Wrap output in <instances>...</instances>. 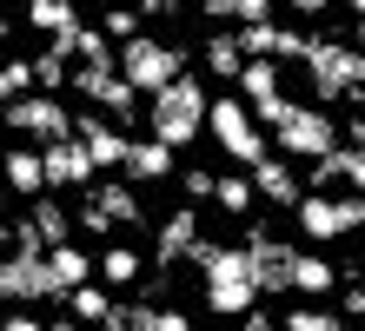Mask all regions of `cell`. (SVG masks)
<instances>
[{
	"mask_svg": "<svg viewBox=\"0 0 365 331\" xmlns=\"http://www.w3.org/2000/svg\"><path fill=\"white\" fill-rule=\"evenodd\" d=\"M200 278H206V312L212 318H252L259 312V272H252V252L246 246H200Z\"/></svg>",
	"mask_w": 365,
	"mask_h": 331,
	"instance_id": "1",
	"label": "cell"
},
{
	"mask_svg": "<svg viewBox=\"0 0 365 331\" xmlns=\"http://www.w3.org/2000/svg\"><path fill=\"white\" fill-rule=\"evenodd\" d=\"M206 113H212V93H206V80L200 73H180L166 93L146 100V140H160V146H192L206 132Z\"/></svg>",
	"mask_w": 365,
	"mask_h": 331,
	"instance_id": "2",
	"label": "cell"
},
{
	"mask_svg": "<svg viewBox=\"0 0 365 331\" xmlns=\"http://www.w3.org/2000/svg\"><path fill=\"white\" fill-rule=\"evenodd\" d=\"M306 80H312V106L365 100V53L346 47V40H312L306 47Z\"/></svg>",
	"mask_w": 365,
	"mask_h": 331,
	"instance_id": "3",
	"label": "cell"
},
{
	"mask_svg": "<svg viewBox=\"0 0 365 331\" xmlns=\"http://www.w3.org/2000/svg\"><path fill=\"white\" fill-rule=\"evenodd\" d=\"M206 132H212V146H220L232 166H246V172L266 159V126H259V113H252L240 93H220V100H212Z\"/></svg>",
	"mask_w": 365,
	"mask_h": 331,
	"instance_id": "4",
	"label": "cell"
},
{
	"mask_svg": "<svg viewBox=\"0 0 365 331\" xmlns=\"http://www.w3.org/2000/svg\"><path fill=\"white\" fill-rule=\"evenodd\" d=\"M272 140H279V152H286V159H326V152H339L346 146V132H339V120L326 113V106H286V113H279V126H272Z\"/></svg>",
	"mask_w": 365,
	"mask_h": 331,
	"instance_id": "5",
	"label": "cell"
},
{
	"mask_svg": "<svg viewBox=\"0 0 365 331\" xmlns=\"http://www.w3.org/2000/svg\"><path fill=\"white\" fill-rule=\"evenodd\" d=\"M120 73H126V86L133 93H166L180 73H186V53L173 47V40H160V33H140V40H126L120 47Z\"/></svg>",
	"mask_w": 365,
	"mask_h": 331,
	"instance_id": "6",
	"label": "cell"
},
{
	"mask_svg": "<svg viewBox=\"0 0 365 331\" xmlns=\"http://www.w3.org/2000/svg\"><path fill=\"white\" fill-rule=\"evenodd\" d=\"M73 120L53 93H27V100H14V106H0V126L20 132V140H40V146H53V140H73Z\"/></svg>",
	"mask_w": 365,
	"mask_h": 331,
	"instance_id": "7",
	"label": "cell"
},
{
	"mask_svg": "<svg viewBox=\"0 0 365 331\" xmlns=\"http://www.w3.org/2000/svg\"><path fill=\"white\" fill-rule=\"evenodd\" d=\"M40 298H60L53 292V272H47V252H7L0 258V305L27 312Z\"/></svg>",
	"mask_w": 365,
	"mask_h": 331,
	"instance_id": "8",
	"label": "cell"
},
{
	"mask_svg": "<svg viewBox=\"0 0 365 331\" xmlns=\"http://www.w3.org/2000/svg\"><path fill=\"white\" fill-rule=\"evenodd\" d=\"M246 252H252V272H259V292H266V298L292 292V278H299V246L272 238L266 226H246Z\"/></svg>",
	"mask_w": 365,
	"mask_h": 331,
	"instance_id": "9",
	"label": "cell"
},
{
	"mask_svg": "<svg viewBox=\"0 0 365 331\" xmlns=\"http://www.w3.org/2000/svg\"><path fill=\"white\" fill-rule=\"evenodd\" d=\"M240 100L259 113V126H279V113H286V73H279V60H246L240 73Z\"/></svg>",
	"mask_w": 365,
	"mask_h": 331,
	"instance_id": "10",
	"label": "cell"
},
{
	"mask_svg": "<svg viewBox=\"0 0 365 331\" xmlns=\"http://www.w3.org/2000/svg\"><path fill=\"white\" fill-rule=\"evenodd\" d=\"M73 140L93 152V166H100V172H126V159H133V140H126V126H120V120L80 113V120H73Z\"/></svg>",
	"mask_w": 365,
	"mask_h": 331,
	"instance_id": "11",
	"label": "cell"
},
{
	"mask_svg": "<svg viewBox=\"0 0 365 331\" xmlns=\"http://www.w3.org/2000/svg\"><path fill=\"white\" fill-rule=\"evenodd\" d=\"M292 219H299V232H306L312 246H332V238H346V232H352V219H346V192H306Z\"/></svg>",
	"mask_w": 365,
	"mask_h": 331,
	"instance_id": "12",
	"label": "cell"
},
{
	"mask_svg": "<svg viewBox=\"0 0 365 331\" xmlns=\"http://www.w3.org/2000/svg\"><path fill=\"white\" fill-rule=\"evenodd\" d=\"M40 159H47V186L53 192H87L93 186V152L80 146V140H53V146H40Z\"/></svg>",
	"mask_w": 365,
	"mask_h": 331,
	"instance_id": "13",
	"label": "cell"
},
{
	"mask_svg": "<svg viewBox=\"0 0 365 331\" xmlns=\"http://www.w3.org/2000/svg\"><path fill=\"white\" fill-rule=\"evenodd\" d=\"M0 186L20 192V199H47V159L34 146H7L0 152Z\"/></svg>",
	"mask_w": 365,
	"mask_h": 331,
	"instance_id": "14",
	"label": "cell"
},
{
	"mask_svg": "<svg viewBox=\"0 0 365 331\" xmlns=\"http://www.w3.org/2000/svg\"><path fill=\"white\" fill-rule=\"evenodd\" d=\"M200 246H206L200 238V206H180V212L160 219V272L173 258H200Z\"/></svg>",
	"mask_w": 365,
	"mask_h": 331,
	"instance_id": "15",
	"label": "cell"
},
{
	"mask_svg": "<svg viewBox=\"0 0 365 331\" xmlns=\"http://www.w3.org/2000/svg\"><path fill=\"white\" fill-rule=\"evenodd\" d=\"M252 186H259V199H266V206H286V212H299V199H306L299 172L286 166V152H266V159L252 166Z\"/></svg>",
	"mask_w": 365,
	"mask_h": 331,
	"instance_id": "16",
	"label": "cell"
},
{
	"mask_svg": "<svg viewBox=\"0 0 365 331\" xmlns=\"http://www.w3.org/2000/svg\"><path fill=\"white\" fill-rule=\"evenodd\" d=\"M47 272H53V292L67 298V292H80V285L100 278V258H93L87 246H53V252H47Z\"/></svg>",
	"mask_w": 365,
	"mask_h": 331,
	"instance_id": "17",
	"label": "cell"
},
{
	"mask_svg": "<svg viewBox=\"0 0 365 331\" xmlns=\"http://www.w3.org/2000/svg\"><path fill=\"white\" fill-rule=\"evenodd\" d=\"M173 172H180L173 146H160V140H133V159H126V179H133V186H166Z\"/></svg>",
	"mask_w": 365,
	"mask_h": 331,
	"instance_id": "18",
	"label": "cell"
},
{
	"mask_svg": "<svg viewBox=\"0 0 365 331\" xmlns=\"http://www.w3.org/2000/svg\"><path fill=\"white\" fill-rule=\"evenodd\" d=\"M87 199H93V206H100L106 219H113V232H120V226H140V219H146V212H140V186H133V179L87 186Z\"/></svg>",
	"mask_w": 365,
	"mask_h": 331,
	"instance_id": "19",
	"label": "cell"
},
{
	"mask_svg": "<svg viewBox=\"0 0 365 331\" xmlns=\"http://www.w3.org/2000/svg\"><path fill=\"white\" fill-rule=\"evenodd\" d=\"M27 27L34 33H53V47H60V40H73L87 20H80L73 0H27Z\"/></svg>",
	"mask_w": 365,
	"mask_h": 331,
	"instance_id": "20",
	"label": "cell"
},
{
	"mask_svg": "<svg viewBox=\"0 0 365 331\" xmlns=\"http://www.w3.org/2000/svg\"><path fill=\"white\" fill-rule=\"evenodd\" d=\"M339 265L332 258H319V252H299V278H292V292L299 298H326V292H339Z\"/></svg>",
	"mask_w": 365,
	"mask_h": 331,
	"instance_id": "21",
	"label": "cell"
},
{
	"mask_svg": "<svg viewBox=\"0 0 365 331\" xmlns=\"http://www.w3.org/2000/svg\"><path fill=\"white\" fill-rule=\"evenodd\" d=\"M200 60L212 66V80H232V86H240V73H246V53H240V33H206V47H200Z\"/></svg>",
	"mask_w": 365,
	"mask_h": 331,
	"instance_id": "22",
	"label": "cell"
},
{
	"mask_svg": "<svg viewBox=\"0 0 365 331\" xmlns=\"http://www.w3.org/2000/svg\"><path fill=\"white\" fill-rule=\"evenodd\" d=\"M27 219H34V232L47 238V252H53V246H73V212L60 206V199H34Z\"/></svg>",
	"mask_w": 365,
	"mask_h": 331,
	"instance_id": "23",
	"label": "cell"
},
{
	"mask_svg": "<svg viewBox=\"0 0 365 331\" xmlns=\"http://www.w3.org/2000/svg\"><path fill=\"white\" fill-rule=\"evenodd\" d=\"M140 272H146V258H140L133 246H106V252H100V285H106V292L140 285Z\"/></svg>",
	"mask_w": 365,
	"mask_h": 331,
	"instance_id": "24",
	"label": "cell"
},
{
	"mask_svg": "<svg viewBox=\"0 0 365 331\" xmlns=\"http://www.w3.org/2000/svg\"><path fill=\"white\" fill-rule=\"evenodd\" d=\"M67 312H73V325H113L120 305L106 298V285L93 278V285H80V292H67Z\"/></svg>",
	"mask_w": 365,
	"mask_h": 331,
	"instance_id": "25",
	"label": "cell"
},
{
	"mask_svg": "<svg viewBox=\"0 0 365 331\" xmlns=\"http://www.w3.org/2000/svg\"><path fill=\"white\" fill-rule=\"evenodd\" d=\"M252 199H259V186H252V172H220V186H212V206H220V212L246 219V212H252Z\"/></svg>",
	"mask_w": 365,
	"mask_h": 331,
	"instance_id": "26",
	"label": "cell"
},
{
	"mask_svg": "<svg viewBox=\"0 0 365 331\" xmlns=\"http://www.w3.org/2000/svg\"><path fill=\"white\" fill-rule=\"evenodd\" d=\"M206 20H232V27H259V20H272V0H206Z\"/></svg>",
	"mask_w": 365,
	"mask_h": 331,
	"instance_id": "27",
	"label": "cell"
},
{
	"mask_svg": "<svg viewBox=\"0 0 365 331\" xmlns=\"http://www.w3.org/2000/svg\"><path fill=\"white\" fill-rule=\"evenodd\" d=\"M279 325H286V331H352L339 312H326V305H292V312L279 318Z\"/></svg>",
	"mask_w": 365,
	"mask_h": 331,
	"instance_id": "28",
	"label": "cell"
},
{
	"mask_svg": "<svg viewBox=\"0 0 365 331\" xmlns=\"http://www.w3.org/2000/svg\"><path fill=\"white\" fill-rule=\"evenodd\" d=\"M34 80H40V93H53V100H60V86H73V66H67V53H60V47H47V53L34 60Z\"/></svg>",
	"mask_w": 365,
	"mask_h": 331,
	"instance_id": "29",
	"label": "cell"
},
{
	"mask_svg": "<svg viewBox=\"0 0 365 331\" xmlns=\"http://www.w3.org/2000/svg\"><path fill=\"white\" fill-rule=\"evenodd\" d=\"M34 60H7V66H0V106H14V100H27L34 93Z\"/></svg>",
	"mask_w": 365,
	"mask_h": 331,
	"instance_id": "30",
	"label": "cell"
},
{
	"mask_svg": "<svg viewBox=\"0 0 365 331\" xmlns=\"http://www.w3.org/2000/svg\"><path fill=\"white\" fill-rule=\"evenodd\" d=\"M212 186H220V172H206V166H186L180 172V192H186V206H206Z\"/></svg>",
	"mask_w": 365,
	"mask_h": 331,
	"instance_id": "31",
	"label": "cell"
},
{
	"mask_svg": "<svg viewBox=\"0 0 365 331\" xmlns=\"http://www.w3.org/2000/svg\"><path fill=\"white\" fill-rule=\"evenodd\" d=\"M100 33H106V40H120V47H126V40H140V14H133V7H113V14L100 20Z\"/></svg>",
	"mask_w": 365,
	"mask_h": 331,
	"instance_id": "32",
	"label": "cell"
},
{
	"mask_svg": "<svg viewBox=\"0 0 365 331\" xmlns=\"http://www.w3.org/2000/svg\"><path fill=\"white\" fill-rule=\"evenodd\" d=\"M80 226H87V232H113V219H106L93 199H80Z\"/></svg>",
	"mask_w": 365,
	"mask_h": 331,
	"instance_id": "33",
	"label": "cell"
},
{
	"mask_svg": "<svg viewBox=\"0 0 365 331\" xmlns=\"http://www.w3.org/2000/svg\"><path fill=\"white\" fill-rule=\"evenodd\" d=\"M339 318H346V325L365 318V285H346V305H339Z\"/></svg>",
	"mask_w": 365,
	"mask_h": 331,
	"instance_id": "34",
	"label": "cell"
},
{
	"mask_svg": "<svg viewBox=\"0 0 365 331\" xmlns=\"http://www.w3.org/2000/svg\"><path fill=\"white\" fill-rule=\"evenodd\" d=\"M0 331H47V325H40L34 312H7V318H0Z\"/></svg>",
	"mask_w": 365,
	"mask_h": 331,
	"instance_id": "35",
	"label": "cell"
},
{
	"mask_svg": "<svg viewBox=\"0 0 365 331\" xmlns=\"http://www.w3.org/2000/svg\"><path fill=\"white\" fill-rule=\"evenodd\" d=\"M286 7H292L299 20H319V14H326V7H332V0H286Z\"/></svg>",
	"mask_w": 365,
	"mask_h": 331,
	"instance_id": "36",
	"label": "cell"
},
{
	"mask_svg": "<svg viewBox=\"0 0 365 331\" xmlns=\"http://www.w3.org/2000/svg\"><path fill=\"white\" fill-rule=\"evenodd\" d=\"M240 331H286L279 318H266V312H252V318H240Z\"/></svg>",
	"mask_w": 365,
	"mask_h": 331,
	"instance_id": "37",
	"label": "cell"
},
{
	"mask_svg": "<svg viewBox=\"0 0 365 331\" xmlns=\"http://www.w3.org/2000/svg\"><path fill=\"white\" fill-rule=\"evenodd\" d=\"M352 192H365V146H352V179H346Z\"/></svg>",
	"mask_w": 365,
	"mask_h": 331,
	"instance_id": "38",
	"label": "cell"
},
{
	"mask_svg": "<svg viewBox=\"0 0 365 331\" xmlns=\"http://www.w3.org/2000/svg\"><path fill=\"white\" fill-rule=\"evenodd\" d=\"M352 47H359V53H365V20H359V27H352Z\"/></svg>",
	"mask_w": 365,
	"mask_h": 331,
	"instance_id": "39",
	"label": "cell"
},
{
	"mask_svg": "<svg viewBox=\"0 0 365 331\" xmlns=\"http://www.w3.org/2000/svg\"><path fill=\"white\" fill-rule=\"evenodd\" d=\"M47 331H80V325H73V318H53V325H47Z\"/></svg>",
	"mask_w": 365,
	"mask_h": 331,
	"instance_id": "40",
	"label": "cell"
},
{
	"mask_svg": "<svg viewBox=\"0 0 365 331\" xmlns=\"http://www.w3.org/2000/svg\"><path fill=\"white\" fill-rule=\"evenodd\" d=\"M346 7H352V14H359V20H365V0H346Z\"/></svg>",
	"mask_w": 365,
	"mask_h": 331,
	"instance_id": "41",
	"label": "cell"
}]
</instances>
